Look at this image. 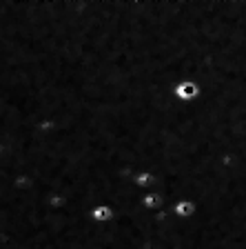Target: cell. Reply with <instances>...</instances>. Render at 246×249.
I'll list each match as a JSON object with an SVG mask.
<instances>
[{
	"label": "cell",
	"instance_id": "obj_1",
	"mask_svg": "<svg viewBox=\"0 0 246 249\" xmlns=\"http://www.w3.org/2000/svg\"><path fill=\"white\" fill-rule=\"evenodd\" d=\"M197 96H200V85L195 83V80H191V78H182V80L175 83L173 98L178 100V103L189 105V103H193Z\"/></svg>",
	"mask_w": 246,
	"mask_h": 249
},
{
	"label": "cell",
	"instance_id": "obj_2",
	"mask_svg": "<svg viewBox=\"0 0 246 249\" xmlns=\"http://www.w3.org/2000/svg\"><path fill=\"white\" fill-rule=\"evenodd\" d=\"M113 216H115V212H113V207L107 205V202H100V205H96V207L89 209V218H91V223H96V225L111 223Z\"/></svg>",
	"mask_w": 246,
	"mask_h": 249
},
{
	"label": "cell",
	"instance_id": "obj_3",
	"mask_svg": "<svg viewBox=\"0 0 246 249\" xmlns=\"http://www.w3.org/2000/svg\"><path fill=\"white\" fill-rule=\"evenodd\" d=\"M164 194L158 192V189H153V192H144L142 198H140V205H142L144 212H160V209L164 207Z\"/></svg>",
	"mask_w": 246,
	"mask_h": 249
},
{
	"label": "cell",
	"instance_id": "obj_4",
	"mask_svg": "<svg viewBox=\"0 0 246 249\" xmlns=\"http://www.w3.org/2000/svg\"><path fill=\"white\" fill-rule=\"evenodd\" d=\"M171 213L178 218H184V220L195 216V200H191V198H178L173 202V207H171Z\"/></svg>",
	"mask_w": 246,
	"mask_h": 249
}]
</instances>
